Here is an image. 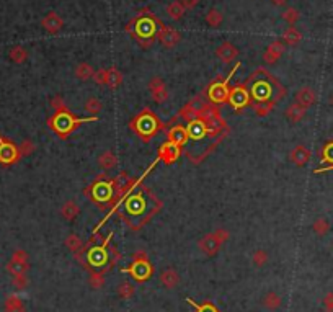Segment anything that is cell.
<instances>
[{
  "label": "cell",
  "mask_w": 333,
  "mask_h": 312,
  "mask_svg": "<svg viewBox=\"0 0 333 312\" xmlns=\"http://www.w3.org/2000/svg\"><path fill=\"white\" fill-rule=\"evenodd\" d=\"M187 301H188V304H190V306H193V308L196 309V312H221V311L217 309L212 303L198 304V303H194V301L191 299V298H187Z\"/></svg>",
  "instance_id": "obj_40"
},
{
  "label": "cell",
  "mask_w": 333,
  "mask_h": 312,
  "mask_svg": "<svg viewBox=\"0 0 333 312\" xmlns=\"http://www.w3.org/2000/svg\"><path fill=\"white\" fill-rule=\"evenodd\" d=\"M216 56L221 59V61L224 64H231L232 61H236V59L238 57V49L232 45V43H222V45L217 48L216 51Z\"/></svg>",
  "instance_id": "obj_20"
},
{
  "label": "cell",
  "mask_w": 333,
  "mask_h": 312,
  "mask_svg": "<svg viewBox=\"0 0 333 312\" xmlns=\"http://www.w3.org/2000/svg\"><path fill=\"white\" fill-rule=\"evenodd\" d=\"M3 309H5V312H25V304L18 296L12 294V296H8L5 299Z\"/></svg>",
  "instance_id": "obj_30"
},
{
  "label": "cell",
  "mask_w": 333,
  "mask_h": 312,
  "mask_svg": "<svg viewBox=\"0 0 333 312\" xmlns=\"http://www.w3.org/2000/svg\"><path fill=\"white\" fill-rule=\"evenodd\" d=\"M301 33H299L294 26H289V28L285 31V35H283V41L286 43V45H289V46H294V45H297L299 41H301Z\"/></svg>",
  "instance_id": "obj_35"
},
{
  "label": "cell",
  "mask_w": 333,
  "mask_h": 312,
  "mask_svg": "<svg viewBox=\"0 0 333 312\" xmlns=\"http://www.w3.org/2000/svg\"><path fill=\"white\" fill-rule=\"evenodd\" d=\"M185 12H187V8H185L183 5L178 2V0H175V2L168 3V7H167V13H168V16H170L172 20H182Z\"/></svg>",
  "instance_id": "obj_33"
},
{
  "label": "cell",
  "mask_w": 333,
  "mask_h": 312,
  "mask_svg": "<svg viewBox=\"0 0 333 312\" xmlns=\"http://www.w3.org/2000/svg\"><path fill=\"white\" fill-rule=\"evenodd\" d=\"M305 114H307V108L297 105L296 102L291 103V105H289L286 108V111H285V116L287 118V121H291V123L302 121V119L305 118Z\"/></svg>",
  "instance_id": "obj_25"
},
{
  "label": "cell",
  "mask_w": 333,
  "mask_h": 312,
  "mask_svg": "<svg viewBox=\"0 0 333 312\" xmlns=\"http://www.w3.org/2000/svg\"><path fill=\"white\" fill-rule=\"evenodd\" d=\"M101 108H103V103L95 97H92L85 102V111L92 114V116H96V114L101 111Z\"/></svg>",
  "instance_id": "obj_36"
},
{
  "label": "cell",
  "mask_w": 333,
  "mask_h": 312,
  "mask_svg": "<svg viewBox=\"0 0 333 312\" xmlns=\"http://www.w3.org/2000/svg\"><path fill=\"white\" fill-rule=\"evenodd\" d=\"M96 116H89V118H80L75 116L74 113H70L67 108L56 109L52 116L48 118V126L54 131V134L57 136L59 139H69V136L77 131V128L84 123H92L96 121Z\"/></svg>",
  "instance_id": "obj_7"
},
{
  "label": "cell",
  "mask_w": 333,
  "mask_h": 312,
  "mask_svg": "<svg viewBox=\"0 0 333 312\" xmlns=\"http://www.w3.org/2000/svg\"><path fill=\"white\" fill-rule=\"evenodd\" d=\"M111 237L113 232H108V235L103 240L96 244H89L87 242L85 247V255H87V270L98 271L105 275L106 271H110L114 268L121 259L119 250L111 245Z\"/></svg>",
  "instance_id": "obj_3"
},
{
  "label": "cell",
  "mask_w": 333,
  "mask_h": 312,
  "mask_svg": "<svg viewBox=\"0 0 333 312\" xmlns=\"http://www.w3.org/2000/svg\"><path fill=\"white\" fill-rule=\"evenodd\" d=\"M330 229H332V226H330V222H329V219L327 217H317L314 221V224H312V231L319 235V237H324V235H327L330 232Z\"/></svg>",
  "instance_id": "obj_31"
},
{
  "label": "cell",
  "mask_w": 333,
  "mask_h": 312,
  "mask_svg": "<svg viewBox=\"0 0 333 312\" xmlns=\"http://www.w3.org/2000/svg\"><path fill=\"white\" fill-rule=\"evenodd\" d=\"M65 247H67L72 254H75L77 250H80L82 247H84V242H82V239L79 237L77 234H70L67 239H65Z\"/></svg>",
  "instance_id": "obj_37"
},
{
  "label": "cell",
  "mask_w": 333,
  "mask_h": 312,
  "mask_svg": "<svg viewBox=\"0 0 333 312\" xmlns=\"http://www.w3.org/2000/svg\"><path fill=\"white\" fill-rule=\"evenodd\" d=\"M51 105H52L54 108H56V109H62V108H65L62 97H54L52 100H51Z\"/></svg>",
  "instance_id": "obj_48"
},
{
  "label": "cell",
  "mask_w": 333,
  "mask_h": 312,
  "mask_svg": "<svg viewBox=\"0 0 333 312\" xmlns=\"http://www.w3.org/2000/svg\"><path fill=\"white\" fill-rule=\"evenodd\" d=\"M178 2L182 3L185 8H193L199 3V0H178Z\"/></svg>",
  "instance_id": "obj_50"
},
{
  "label": "cell",
  "mask_w": 333,
  "mask_h": 312,
  "mask_svg": "<svg viewBox=\"0 0 333 312\" xmlns=\"http://www.w3.org/2000/svg\"><path fill=\"white\" fill-rule=\"evenodd\" d=\"M94 74H95V69L92 67L90 64H87V62L79 64L77 69H75V75H77V79L82 80V82H85L89 79H94Z\"/></svg>",
  "instance_id": "obj_32"
},
{
  "label": "cell",
  "mask_w": 333,
  "mask_h": 312,
  "mask_svg": "<svg viewBox=\"0 0 333 312\" xmlns=\"http://www.w3.org/2000/svg\"><path fill=\"white\" fill-rule=\"evenodd\" d=\"M89 284L94 289H100L103 284H105V276H103V273H98V271H90V276H89Z\"/></svg>",
  "instance_id": "obj_41"
},
{
  "label": "cell",
  "mask_w": 333,
  "mask_h": 312,
  "mask_svg": "<svg viewBox=\"0 0 333 312\" xmlns=\"http://www.w3.org/2000/svg\"><path fill=\"white\" fill-rule=\"evenodd\" d=\"M294 100H296L297 105H301L304 108H310L317 102V94H315V90L310 89V87H302V89H299L296 92Z\"/></svg>",
  "instance_id": "obj_18"
},
{
  "label": "cell",
  "mask_w": 333,
  "mask_h": 312,
  "mask_svg": "<svg viewBox=\"0 0 333 312\" xmlns=\"http://www.w3.org/2000/svg\"><path fill=\"white\" fill-rule=\"evenodd\" d=\"M21 156H20L18 146H16L13 141L3 138V136L0 134V163H2L3 167H10L18 162Z\"/></svg>",
  "instance_id": "obj_13"
},
{
  "label": "cell",
  "mask_w": 333,
  "mask_h": 312,
  "mask_svg": "<svg viewBox=\"0 0 333 312\" xmlns=\"http://www.w3.org/2000/svg\"><path fill=\"white\" fill-rule=\"evenodd\" d=\"M325 312H333V308H330V309H325Z\"/></svg>",
  "instance_id": "obj_52"
},
{
  "label": "cell",
  "mask_w": 333,
  "mask_h": 312,
  "mask_svg": "<svg viewBox=\"0 0 333 312\" xmlns=\"http://www.w3.org/2000/svg\"><path fill=\"white\" fill-rule=\"evenodd\" d=\"M252 261H253V265H255V266H258V268L265 266L266 263H268V254H266L265 250L258 249V250H256L255 254H253Z\"/></svg>",
  "instance_id": "obj_42"
},
{
  "label": "cell",
  "mask_w": 333,
  "mask_h": 312,
  "mask_svg": "<svg viewBox=\"0 0 333 312\" xmlns=\"http://www.w3.org/2000/svg\"><path fill=\"white\" fill-rule=\"evenodd\" d=\"M324 306H325V309L333 308V293H327L324 296Z\"/></svg>",
  "instance_id": "obj_49"
},
{
  "label": "cell",
  "mask_w": 333,
  "mask_h": 312,
  "mask_svg": "<svg viewBox=\"0 0 333 312\" xmlns=\"http://www.w3.org/2000/svg\"><path fill=\"white\" fill-rule=\"evenodd\" d=\"M123 273H128L134 278L136 281L144 283L154 275V266H152L150 260L147 259V254L144 250H138L133 255V261L128 268H123Z\"/></svg>",
  "instance_id": "obj_9"
},
{
  "label": "cell",
  "mask_w": 333,
  "mask_h": 312,
  "mask_svg": "<svg viewBox=\"0 0 333 312\" xmlns=\"http://www.w3.org/2000/svg\"><path fill=\"white\" fill-rule=\"evenodd\" d=\"M227 103L231 105V108L236 113L243 111L245 108L252 105V98H250V94L247 90V87L243 84H237L231 89V94H229V100Z\"/></svg>",
  "instance_id": "obj_11"
},
{
  "label": "cell",
  "mask_w": 333,
  "mask_h": 312,
  "mask_svg": "<svg viewBox=\"0 0 333 312\" xmlns=\"http://www.w3.org/2000/svg\"><path fill=\"white\" fill-rule=\"evenodd\" d=\"M8 56H10V61H13L15 64H23L26 61V57H28V52H26V49L23 46H13L10 49Z\"/></svg>",
  "instance_id": "obj_34"
},
{
  "label": "cell",
  "mask_w": 333,
  "mask_h": 312,
  "mask_svg": "<svg viewBox=\"0 0 333 312\" xmlns=\"http://www.w3.org/2000/svg\"><path fill=\"white\" fill-rule=\"evenodd\" d=\"M149 92L155 103H163L168 100V90L162 77H152L149 82Z\"/></svg>",
  "instance_id": "obj_15"
},
{
  "label": "cell",
  "mask_w": 333,
  "mask_h": 312,
  "mask_svg": "<svg viewBox=\"0 0 333 312\" xmlns=\"http://www.w3.org/2000/svg\"><path fill=\"white\" fill-rule=\"evenodd\" d=\"M165 134H167L168 141H172V142H175V144H178L182 147L190 141L187 126H183V124H173L170 129L165 131Z\"/></svg>",
  "instance_id": "obj_19"
},
{
  "label": "cell",
  "mask_w": 333,
  "mask_h": 312,
  "mask_svg": "<svg viewBox=\"0 0 333 312\" xmlns=\"http://www.w3.org/2000/svg\"><path fill=\"white\" fill-rule=\"evenodd\" d=\"M41 25H43V28H45L48 33H51V35H56V33H59V31L62 30L64 20L56 12H49L45 16V18H43Z\"/></svg>",
  "instance_id": "obj_21"
},
{
  "label": "cell",
  "mask_w": 333,
  "mask_h": 312,
  "mask_svg": "<svg viewBox=\"0 0 333 312\" xmlns=\"http://www.w3.org/2000/svg\"><path fill=\"white\" fill-rule=\"evenodd\" d=\"M182 152H183L182 146L175 144V142L167 139L165 142H162L159 147V158L165 165H173V163L182 157Z\"/></svg>",
  "instance_id": "obj_14"
},
{
  "label": "cell",
  "mask_w": 333,
  "mask_h": 312,
  "mask_svg": "<svg viewBox=\"0 0 333 312\" xmlns=\"http://www.w3.org/2000/svg\"><path fill=\"white\" fill-rule=\"evenodd\" d=\"M94 80L98 85H106V69H98L94 74Z\"/></svg>",
  "instance_id": "obj_46"
},
{
  "label": "cell",
  "mask_w": 333,
  "mask_h": 312,
  "mask_svg": "<svg viewBox=\"0 0 333 312\" xmlns=\"http://www.w3.org/2000/svg\"><path fill=\"white\" fill-rule=\"evenodd\" d=\"M162 206L163 205L159 196L149 187L141 183L128 195V198L121 205V209H118L116 214L133 231H139L145 224H149V221L155 214H159Z\"/></svg>",
  "instance_id": "obj_2"
},
{
  "label": "cell",
  "mask_w": 333,
  "mask_h": 312,
  "mask_svg": "<svg viewBox=\"0 0 333 312\" xmlns=\"http://www.w3.org/2000/svg\"><path fill=\"white\" fill-rule=\"evenodd\" d=\"M129 128L141 141L149 142L159 133H162V131L165 133L167 124L163 123L159 118V114L152 111L150 108H144V109H141V113H138L133 119H131Z\"/></svg>",
  "instance_id": "obj_5"
},
{
  "label": "cell",
  "mask_w": 333,
  "mask_h": 312,
  "mask_svg": "<svg viewBox=\"0 0 333 312\" xmlns=\"http://www.w3.org/2000/svg\"><path fill=\"white\" fill-rule=\"evenodd\" d=\"M35 149H36V146L33 144V141H30V139H25L21 144H18V151H20V156L21 157H28V156H31L33 152H35Z\"/></svg>",
  "instance_id": "obj_44"
},
{
  "label": "cell",
  "mask_w": 333,
  "mask_h": 312,
  "mask_svg": "<svg viewBox=\"0 0 333 312\" xmlns=\"http://www.w3.org/2000/svg\"><path fill=\"white\" fill-rule=\"evenodd\" d=\"M273 2H275L276 5H281V3H285L286 0H273Z\"/></svg>",
  "instance_id": "obj_51"
},
{
  "label": "cell",
  "mask_w": 333,
  "mask_h": 312,
  "mask_svg": "<svg viewBox=\"0 0 333 312\" xmlns=\"http://www.w3.org/2000/svg\"><path fill=\"white\" fill-rule=\"evenodd\" d=\"M157 40L162 43V46L165 48H173L175 45H178L180 40H182V35L172 28V26H165V25H160L159 28V33H157Z\"/></svg>",
  "instance_id": "obj_16"
},
{
  "label": "cell",
  "mask_w": 333,
  "mask_h": 312,
  "mask_svg": "<svg viewBox=\"0 0 333 312\" xmlns=\"http://www.w3.org/2000/svg\"><path fill=\"white\" fill-rule=\"evenodd\" d=\"M160 284L167 289H175L180 284V275L175 268H167L159 275Z\"/></svg>",
  "instance_id": "obj_24"
},
{
  "label": "cell",
  "mask_w": 333,
  "mask_h": 312,
  "mask_svg": "<svg viewBox=\"0 0 333 312\" xmlns=\"http://www.w3.org/2000/svg\"><path fill=\"white\" fill-rule=\"evenodd\" d=\"M187 131H188V138L190 141L194 142H203L207 139V128L203 119H193V121L187 123Z\"/></svg>",
  "instance_id": "obj_17"
},
{
  "label": "cell",
  "mask_w": 333,
  "mask_h": 312,
  "mask_svg": "<svg viewBox=\"0 0 333 312\" xmlns=\"http://www.w3.org/2000/svg\"><path fill=\"white\" fill-rule=\"evenodd\" d=\"M283 20H286L289 25H294L299 20V12L296 8H287L285 13H283Z\"/></svg>",
  "instance_id": "obj_45"
},
{
  "label": "cell",
  "mask_w": 333,
  "mask_h": 312,
  "mask_svg": "<svg viewBox=\"0 0 333 312\" xmlns=\"http://www.w3.org/2000/svg\"><path fill=\"white\" fill-rule=\"evenodd\" d=\"M134 291H136L134 286L128 281H124L118 286V296L121 299H131L134 296Z\"/></svg>",
  "instance_id": "obj_39"
},
{
  "label": "cell",
  "mask_w": 333,
  "mask_h": 312,
  "mask_svg": "<svg viewBox=\"0 0 333 312\" xmlns=\"http://www.w3.org/2000/svg\"><path fill=\"white\" fill-rule=\"evenodd\" d=\"M98 167L103 168V170H113V168L118 167V157L111 151H105L98 156Z\"/></svg>",
  "instance_id": "obj_26"
},
{
  "label": "cell",
  "mask_w": 333,
  "mask_h": 312,
  "mask_svg": "<svg viewBox=\"0 0 333 312\" xmlns=\"http://www.w3.org/2000/svg\"><path fill=\"white\" fill-rule=\"evenodd\" d=\"M227 239H229V232L226 229H217L214 232L206 234L198 242V247L206 257H214Z\"/></svg>",
  "instance_id": "obj_10"
},
{
  "label": "cell",
  "mask_w": 333,
  "mask_h": 312,
  "mask_svg": "<svg viewBox=\"0 0 333 312\" xmlns=\"http://www.w3.org/2000/svg\"><path fill=\"white\" fill-rule=\"evenodd\" d=\"M121 84H123V74L119 72L116 67L106 69V85L114 90V89H118Z\"/></svg>",
  "instance_id": "obj_29"
},
{
  "label": "cell",
  "mask_w": 333,
  "mask_h": 312,
  "mask_svg": "<svg viewBox=\"0 0 333 312\" xmlns=\"http://www.w3.org/2000/svg\"><path fill=\"white\" fill-rule=\"evenodd\" d=\"M160 25L162 21L154 13H150L149 8H143L139 15L126 25V33L134 38L141 48H150L157 40Z\"/></svg>",
  "instance_id": "obj_4"
},
{
  "label": "cell",
  "mask_w": 333,
  "mask_h": 312,
  "mask_svg": "<svg viewBox=\"0 0 333 312\" xmlns=\"http://www.w3.org/2000/svg\"><path fill=\"white\" fill-rule=\"evenodd\" d=\"M261 304H263L268 311H278L281 308L283 299L276 291H268L263 296V299H261Z\"/></svg>",
  "instance_id": "obj_27"
},
{
  "label": "cell",
  "mask_w": 333,
  "mask_h": 312,
  "mask_svg": "<svg viewBox=\"0 0 333 312\" xmlns=\"http://www.w3.org/2000/svg\"><path fill=\"white\" fill-rule=\"evenodd\" d=\"M240 67V62H236V65L232 67L231 72L227 74V77H216L214 80L211 82L209 87L206 89L204 95L206 98L209 100L211 103H214V105L221 106L224 105V103H227L229 100V94H231V87H229V82H231V79H234V75H236V72L238 70Z\"/></svg>",
  "instance_id": "obj_8"
},
{
  "label": "cell",
  "mask_w": 333,
  "mask_h": 312,
  "mask_svg": "<svg viewBox=\"0 0 333 312\" xmlns=\"http://www.w3.org/2000/svg\"><path fill=\"white\" fill-rule=\"evenodd\" d=\"M289 158H291V162L294 163V165L304 167V165H307V162L310 160V151L305 146L299 144V146H296L291 151V154H289Z\"/></svg>",
  "instance_id": "obj_22"
},
{
  "label": "cell",
  "mask_w": 333,
  "mask_h": 312,
  "mask_svg": "<svg viewBox=\"0 0 333 312\" xmlns=\"http://www.w3.org/2000/svg\"><path fill=\"white\" fill-rule=\"evenodd\" d=\"M243 85L247 87L250 98H252L250 106L258 116H266L270 111H273L276 103H280L287 95L286 87L265 67L253 70Z\"/></svg>",
  "instance_id": "obj_1"
},
{
  "label": "cell",
  "mask_w": 333,
  "mask_h": 312,
  "mask_svg": "<svg viewBox=\"0 0 333 312\" xmlns=\"http://www.w3.org/2000/svg\"><path fill=\"white\" fill-rule=\"evenodd\" d=\"M206 23L209 26H212V28H217V26L222 23V13L219 12V10H214V8L209 10L206 15Z\"/></svg>",
  "instance_id": "obj_38"
},
{
  "label": "cell",
  "mask_w": 333,
  "mask_h": 312,
  "mask_svg": "<svg viewBox=\"0 0 333 312\" xmlns=\"http://www.w3.org/2000/svg\"><path fill=\"white\" fill-rule=\"evenodd\" d=\"M26 284H28V278L26 275H21V276H13V286L16 289H25Z\"/></svg>",
  "instance_id": "obj_47"
},
{
  "label": "cell",
  "mask_w": 333,
  "mask_h": 312,
  "mask_svg": "<svg viewBox=\"0 0 333 312\" xmlns=\"http://www.w3.org/2000/svg\"><path fill=\"white\" fill-rule=\"evenodd\" d=\"M322 160L333 165V141H327L322 149Z\"/></svg>",
  "instance_id": "obj_43"
},
{
  "label": "cell",
  "mask_w": 333,
  "mask_h": 312,
  "mask_svg": "<svg viewBox=\"0 0 333 312\" xmlns=\"http://www.w3.org/2000/svg\"><path fill=\"white\" fill-rule=\"evenodd\" d=\"M283 52H285V43L283 41L271 43V45L266 48V51L263 54V61L266 64H275L278 59L283 56Z\"/></svg>",
  "instance_id": "obj_23"
},
{
  "label": "cell",
  "mask_w": 333,
  "mask_h": 312,
  "mask_svg": "<svg viewBox=\"0 0 333 312\" xmlns=\"http://www.w3.org/2000/svg\"><path fill=\"white\" fill-rule=\"evenodd\" d=\"M84 195L92 203L100 208L101 211L111 209V206L114 203V196H116L114 180L108 178L106 175H98L94 182L84 190Z\"/></svg>",
  "instance_id": "obj_6"
},
{
  "label": "cell",
  "mask_w": 333,
  "mask_h": 312,
  "mask_svg": "<svg viewBox=\"0 0 333 312\" xmlns=\"http://www.w3.org/2000/svg\"><path fill=\"white\" fill-rule=\"evenodd\" d=\"M30 270V259L28 254L23 249H16L12 254V259L7 263V271L12 276H21L26 275Z\"/></svg>",
  "instance_id": "obj_12"
},
{
  "label": "cell",
  "mask_w": 333,
  "mask_h": 312,
  "mask_svg": "<svg viewBox=\"0 0 333 312\" xmlns=\"http://www.w3.org/2000/svg\"><path fill=\"white\" fill-rule=\"evenodd\" d=\"M79 214H80V208L77 203H74V201H67V203H64L61 208V216L65 221H74L75 217H79Z\"/></svg>",
  "instance_id": "obj_28"
}]
</instances>
